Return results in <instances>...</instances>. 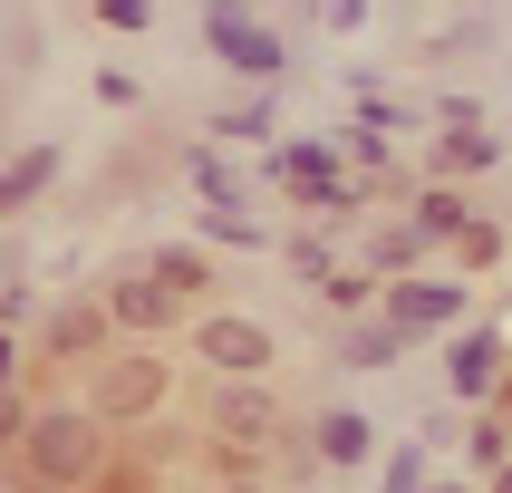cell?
Wrapping results in <instances>:
<instances>
[{
    "label": "cell",
    "instance_id": "cell-1",
    "mask_svg": "<svg viewBox=\"0 0 512 493\" xmlns=\"http://www.w3.org/2000/svg\"><path fill=\"white\" fill-rule=\"evenodd\" d=\"M29 474L87 484L97 474V406H29Z\"/></svg>",
    "mask_w": 512,
    "mask_h": 493
},
{
    "label": "cell",
    "instance_id": "cell-2",
    "mask_svg": "<svg viewBox=\"0 0 512 493\" xmlns=\"http://www.w3.org/2000/svg\"><path fill=\"white\" fill-rule=\"evenodd\" d=\"M203 49L223 58V68H242V78H281V58H290L242 0H213V10H203Z\"/></svg>",
    "mask_w": 512,
    "mask_h": 493
},
{
    "label": "cell",
    "instance_id": "cell-3",
    "mask_svg": "<svg viewBox=\"0 0 512 493\" xmlns=\"http://www.w3.org/2000/svg\"><path fill=\"white\" fill-rule=\"evenodd\" d=\"M271 174H281L300 203H358V194H368V184L339 165V145H319V136H290L281 155H271Z\"/></svg>",
    "mask_w": 512,
    "mask_h": 493
},
{
    "label": "cell",
    "instance_id": "cell-4",
    "mask_svg": "<svg viewBox=\"0 0 512 493\" xmlns=\"http://www.w3.org/2000/svg\"><path fill=\"white\" fill-rule=\"evenodd\" d=\"M387 329H464L455 281H387Z\"/></svg>",
    "mask_w": 512,
    "mask_h": 493
},
{
    "label": "cell",
    "instance_id": "cell-5",
    "mask_svg": "<svg viewBox=\"0 0 512 493\" xmlns=\"http://www.w3.org/2000/svg\"><path fill=\"white\" fill-rule=\"evenodd\" d=\"M445 387H455V397H493V387H503V339H493V329H464V339L445 348Z\"/></svg>",
    "mask_w": 512,
    "mask_h": 493
},
{
    "label": "cell",
    "instance_id": "cell-6",
    "mask_svg": "<svg viewBox=\"0 0 512 493\" xmlns=\"http://www.w3.org/2000/svg\"><path fill=\"white\" fill-rule=\"evenodd\" d=\"M145 406H165V368L155 358H116L97 377V416H145Z\"/></svg>",
    "mask_w": 512,
    "mask_h": 493
},
{
    "label": "cell",
    "instance_id": "cell-7",
    "mask_svg": "<svg viewBox=\"0 0 512 493\" xmlns=\"http://www.w3.org/2000/svg\"><path fill=\"white\" fill-rule=\"evenodd\" d=\"M368 445H377V426L358 416V406H319L310 416V455L319 464H368Z\"/></svg>",
    "mask_w": 512,
    "mask_h": 493
},
{
    "label": "cell",
    "instance_id": "cell-8",
    "mask_svg": "<svg viewBox=\"0 0 512 493\" xmlns=\"http://www.w3.org/2000/svg\"><path fill=\"white\" fill-rule=\"evenodd\" d=\"M203 358L232 368V377H252L261 358H271V329H261V319H203Z\"/></svg>",
    "mask_w": 512,
    "mask_h": 493
},
{
    "label": "cell",
    "instance_id": "cell-9",
    "mask_svg": "<svg viewBox=\"0 0 512 493\" xmlns=\"http://www.w3.org/2000/svg\"><path fill=\"white\" fill-rule=\"evenodd\" d=\"M49 184H58V145H20V155L0 165V213H29Z\"/></svg>",
    "mask_w": 512,
    "mask_h": 493
},
{
    "label": "cell",
    "instance_id": "cell-10",
    "mask_svg": "<svg viewBox=\"0 0 512 493\" xmlns=\"http://www.w3.org/2000/svg\"><path fill=\"white\" fill-rule=\"evenodd\" d=\"M271 416H281V406L261 397V387H223V397H213V435H223V445H261Z\"/></svg>",
    "mask_w": 512,
    "mask_h": 493
},
{
    "label": "cell",
    "instance_id": "cell-11",
    "mask_svg": "<svg viewBox=\"0 0 512 493\" xmlns=\"http://www.w3.org/2000/svg\"><path fill=\"white\" fill-rule=\"evenodd\" d=\"M107 319H116V329H165L174 300H165V281H155V271H136V281L107 290Z\"/></svg>",
    "mask_w": 512,
    "mask_h": 493
},
{
    "label": "cell",
    "instance_id": "cell-12",
    "mask_svg": "<svg viewBox=\"0 0 512 493\" xmlns=\"http://www.w3.org/2000/svg\"><path fill=\"white\" fill-rule=\"evenodd\" d=\"M107 339V300H68V310H49V358H78V348Z\"/></svg>",
    "mask_w": 512,
    "mask_h": 493
},
{
    "label": "cell",
    "instance_id": "cell-13",
    "mask_svg": "<svg viewBox=\"0 0 512 493\" xmlns=\"http://www.w3.org/2000/svg\"><path fill=\"white\" fill-rule=\"evenodd\" d=\"M493 165V136L484 126H445V145H435V174H484Z\"/></svg>",
    "mask_w": 512,
    "mask_h": 493
},
{
    "label": "cell",
    "instance_id": "cell-14",
    "mask_svg": "<svg viewBox=\"0 0 512 493\" xmlns=\"http://www.w3.org/2000/svg\"><path fill=\"white\" fill-rule=\"evenodd\" d=\"M416 252H426V232H416V223H387V232H377V281H406V261H416Z\"/></svg>",
    "mask_w": 512,
    "mask_h": 493
},
{
    "label": "cell",
    "instance_id": "cell-15",
    "mask_svg": "<svg viewBox=\"0 0 512 493\" xmlns=\"http://www.w3.org/2000/svg\"><path fill=\"white\" fill-rule=\"evenodd\" d=\"M455 261H464V271H493V261H503V232H493L484 213H464V223H455Z\"/></svg>",
    "mask_w": 512,
    "mask_h": 493
},
{
    "label": "cell",
    "instance_id": "cell-16",
    "mask_svg": "<svg viewBox=\"0 0 512 493\" xmlns=\"http://www.w3.org/2000/svg\"><path fill=\"white\" fill-rule=\"evenodd\" d=\"M397 358H406V329H387V319L348 339V368H397Z\"/></svg>",
    "mask_w": 512,
    "mask_h": 493
},
{
    "label": "cell",
    "instance_id": "cell-17",
    "mask_svg": "<svg viewBox=\"0 0 512 493\" xmlns=\"http://www.w3.org/2000/svg\"><path fill=\"white\" fill-rule=\"evenodd\" d=\"M455 223H464V194H445V184H435V194L416 203V232H426V242H455Z\"/></svg>",
    "mask_w": 512,
    "mask_h": 493
},
{
    "label": "cell",
    "instance_id": "cell-18",
    "mask_svg": "<svg viewBox=\"0 0 512 493\" xmlns=\"http://www.w3.org/2000/svg\"><path fill=\"white\" fill-rule=\"evenodd\" d=\"M203 271H213L203 252H155V281H165V300H184V290H203Z\"/></svg>",
    "mask_w": 512,
    "mask_h": 493
},
{
    "label": "cell",
    "instance_id": "cell-19",
    "mask_svg": "<svg viewBox=\"0 0 512 493\" xmlns=\"http://www.w3.org/2000/svg\"><path fill=\"white\" fill-rule=\"evenodd\" d=\"M426 484V445H397V455H387V493H416Z\"/></svg>",
    "mask_w": 512,
    "mask_h": 493
},
{
    "label": "cell",
    "instance_id": "cell-20",
    "mask_svg": "<svg viewBox=\"0 0 512 493\" xmlns=\"http://www.w3.org/2000/svg\"><path fill=\"white\" fill-rule=\"evenodd\" d=\"M184 174H194V194H203V203H232V174H223V155H194Z\"/></svg>",
    "mask_w": 512,
    "mask_h": 493
},
{
    "label": "cell",
    "instance_id": "cell-21",
    "mask_svg": "<svg viewBox=\"0 0 512 493\" xmlns=\"http://www.w3.org/2000/svg\"><path fill=\"white\" fill-rule=\"evenodd\" d=\"M97 20L107 29H155V0H97Z\"/></svg>",
    "mask_w": 512,
    "mask_h": 493
},
{
    "label": "cell",
    "instance_id": "cell-22",
    "mask_svg": "<svg viewBox=\"0 0 512 493\" xmlns=\"http://www.w3.org/2000/svg\"><path fill=\"white\" fill-rule=\"evenodd\" d=\"M213 136H223V145H232V136H271V107H223Z\"/></svg>",
    "mask_w": 512,
    "mask_h": 493
},
{
    "label": "cell",
    "instance_id": "cell-23",
    "mask_svg": "<svg viewBox=\"0 0 512 493\" xmlns=\"http://www.w3.org/2000/svg\"><path fill=\"white\" fill-rule=\"evenodd\" d=\"M290 271H300V281H329V242H310V232H300V242H290Z\"/></svg>",
    "mask_w": 512,
    "mask_h": 493
},
{
    "label": "cell",
    "instance_id": "cell-24",
    "mask_svg": "<svg viewBox=\"0 0 512 493\" xmlns=\"http://www.w3.org/2000/svg\"><path fill=\"white\" fill-rule=\"evenodd\" d=\"M329 10V29H368V0H319Z\"/></svg>",
    "mask_w": 512,
    "mask_h": 493
},
{
    "label": "cell",
    "instance_id": "cell-25",
    "mask_svg": "<svg viewBox=\"0 0 512 493\" xmlns=\"http://www.w3.org/2000/svg\"><path fill=\"white\" fill-rule=\"evenodd\" d=\"M10 435H29V406L10 397V387H0V445H10Z\"/></svg>",
    "mask_w": 512,
    "mask_h": 493
},
{
    "label": "cell",
    "instance_id": "cell-26",
    "mask_svg": "<svg viewBox=\"0 0 512 493\" xmlns=\"http://www.w3.org/2000/svg\"><path fill=\"white\" fill-rule=\"evenodd\" d=\"M0 377H10V339H0Z\"/></svg>",
    "mask_w": 512,
    "mask_h": 493
},
{
    "label": "cell",
    "instance_id": "cell-27",
    "mask_svg": "<svg viewBox=\"0 0 512 493\" xmlns=\"http://www.w3.org/2000/svg\"><path fill=\"white\" fill-rule=\"evenodd\" d=\"M493 493H512V464H503V484H493Z\"/></svg>",
    "mask_w": 512,
    "mask_h": 493
},
{
    "label": "cell",
    "instance_id": "cell-28",
    "mask_svg": "<svg viewBox=\"0 0 512 493\" xmlns=\"http://www.w3.org/2000/svg\"><path fill=\"white\" fill-rule=\"evenodd\" d=\"M416 493H455V484H416Z\"/></svg>",
    "mask_w": 512,
    "mask_h": 493
},
{
    "label": "cell",
    "instance_id": "cell-29",
    "mask_svg": "<svg viewBox=\"0 0 512 493\" xmlns=\"http://www.w3.org/2000/svg\"><path fill=\"white\" fill-rule=\"evenodd\" d=\"M223 493H261V484H223Z\"/></svg>",
    "mask_w": 512,
    "mask_h": 493
},
{
    "label": "cell",
    "instance_id": "cell-30",
    "mask_svg": "<svg viewBox=\"0 0 512 493\" xmlns=\"http://www.w3.org/2000/svg\"><path fill=\"white\" fill-rule=\"evenodd\" d=\"M310 10H319V0H310Z\"/></svg>",
    "mask_w": 512,
    "mask_h": 493
}]
</instances>
